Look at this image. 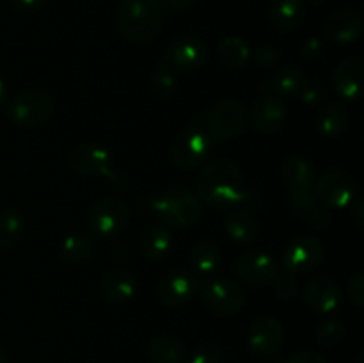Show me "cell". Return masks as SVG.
I'll return each mask as SVG.
<instances>
[{
	"mask_svg": "<svg viewBox=\"0 0 364 363\" xmlns=\"http://www.w3.org/2000/svg\"><path fill=\"white\" fill-rule=\"evenodd\" d=\"M235 274L245 283L258 287V285L272 283L279 274V269L274 256H270L269 253L245 251L235 260Z\"/></svg>",
	"mask_w": 364,
	"mask_h": 363,
	"instance_id": "15",
	"label": "cell"
},
{
	"mask_svg": "<svg viewBox=\"0 0 364 363\" xmlns=\"http://www.w3.org/2000/svg\"><path fill=\"white\" fill-rule=\"evenodd\" d=\"M326 256V248L313 235H299L283 249L281 262L290 274H308L315 270Z\"/></svg>",
	"mask_w": 364,
	"mask_h": 363,
	"instance_id": "11",
	"label": "cell"
},
{
	"mask_svg": "<svg viewBox=\"0 0 364 363\" xmlns=\"http://www.w3.org/2000/svg\"><path fill=\"white\" fill-rule=\"evenodd\" d=\"M364 59L361 56H350L341 60L333 75V85L338 96L343 100H359L363 95Z\"/></svg>",
	"mask_w": 364,
	"mask_h": 363,
	"instance_id": "19",
	"label": "cell"
},
{
	"mask_svg": "<svg viewBox=\"0 0 364 363\" xmlns=\"http://www.w3.org/2000/svg\"><path fill=\"white\" fill-rule=\"evenodd\" d=\"M203 302L215 315L231 317L244 308L245 294L238 283L228 278H219L203 288Z\"/></svg>",
	"mask_w": 364,
	"mask_h": 363,
	"instance_id": "13",
	"label": "cell"
},
{
	"mask_svg": "<svg viewBox=\"0 0 364 363\" xmlns=\"http://www.w3.org/2000/svg\"><path fill=\"white\" fill-rule=\"evenodd\" d=\"M247 117V109L240 100L223 98L210 107L205 125L213 141H231L245 130Z\"/></svg>",
	"mask_w": 364,
	"mask_h": 363,
	"instance_id": "8",
	"label": "cell"
},
{
	"mask_svg": "<svg viewBox=\"0 0 364 363\" xmlns=\"http://www.w3.org/2000/svg\"><path fill=\"white\" fill-rule=\"evenodd\" d=\"M226 233L237 244H251L262 233V223L252 210L233 209L226 217Z\"/></svg>",
	"mask_w": 364,
	"mask_h": 363,
	"instance_id": "25",
	"label": "cell"
},
{
	"mask_svg": "<svg viewBox=\"0 0 364 363\" xmlns=\"http://www.w3.org/2000/svg\"><path fill=\"white\" fill-rule=\"evenodd\" d=\"M135 290H137V280L127 269L110 270L100 281V295L112 305L130 301L135 295Z\"/></svg>",
	"mask_w": 364,
	"mask_h": 363,
	"instance_id": "23",
	"label": "cell"
},
{
	"mask_svg": "<svg viewBox=\"0 0 364 363\" xmlns=\"http://www.w3.org/2000/svg\"><path fill=\"white\" fill-rule=\"evenodd\" d=\"M217 53L228 70H242L251 59V46L240 36H228L217 46Z\"/></svg>",
	"mask_w": 364,
	"mask_h": 363,
	"instance_id": "30",
	"label": "cell"
},
{
	"mask_svg": "<svg viewBox=\"0 0 364 363\" xmlns=\"http://www.w3.org/2000/svg\"><path fill=\"white\" fill-rule=\"evenodd\" d=\"M267 14L277 32L288 34L301 27L304 21L306 4L304 0H270Z\"/></svg>",
	"mask_w": 364,
	"mask_h": 363,
	"instance_id": "22",
	"label": "cell"
},
{
	"mask_svg": "<svg viewBox=\"0 0 364 363\" xmlns=\"http://www.w3.org/2000/svg\"><path fill=\"white\" fill-rule=\"evenodd\" d=\"M0 363H7V354L2 345H0Z\"/></svg>",
	"mask_w": 364,
	"mask_h": 363,
	"instance_id": "48",
	"label": "cell"
},
{
	"mask_svg": "<svg viewBox=\"0 0 364 363\" xmlns=\"http://www.w3.org/2000/svg\"><path fill=\"white\" fill-rule=\"evenodd\" d=\"M6 96H7L6 84H4L2 77H0V109H2V105H4V103H6Z\"/></svg>",
	"mask_w": 364,
	"mask_h": 363,
	"instance_id": "47",
	"label": "cell"
},
{
	"mask_svg": "<svg viewBox=\"0 0 364 363\" xmlns=\"http://www.w3.org/2000/svg\"><path fill=\"white\" fill-rule=\"evenodd\" d=\"M48 2L50 0H11L14 9L18 11H36Z\"/></svg>",
	"mask_w": 364,
	"mask_h": 363,
	"instance_id": "43",
	"label": "cell"
},
{
	"mask_svg": "<svg viewBox=\"0 0 364 363\" xmlns=\"http://www.w3.org/2000/svg\"><path fill=\"white\" fill-rule=\"evenodd\" d=\"M309 4H311V6H322V4H326L327 0H308Z\"/></svg>",
	"mask_w": 364,
	"mask_h": 363,
	"instance_id": "49",
	"label": "cell"
},
{
	"mask_svg": "<svg viewBox=\"0 0 364 363\" xmlns=\"http://www.w3.org/2000/svg\"><path fill=\"white\" fill-rule=\"evenodd\" d=\"M348 121H350V116L343 103H327L316 116V132L327 139L338 137L347 130Z\"/></svg>",
	"mask_w": 364,
	"mask_h": 363,
	"instance_id": "28",
	"label": "cell"
},
{
	"mask_svg": "<svg viewBox=\"0 0 364 363\" xmlns=\"http://www.w3.org/2000/svg\"><path fill=\"white\" fill-rule=\"evenodd\" d=\"M196 196L213 210H233L247 198L240 167L228 159L206 164L196 180Z\"/></svg>",
	"mask_w": 364,
	"mask_h": 363,
	"instance_id": "1",
	"label": "cell"
},
{
	"mask_svg": "<svg viewBox=\"0 0 364 363\" xmlns=\"http://www.w3.org/2000/svg\"><path fill=\"white\" fill-rule=\"evenodd\" d=\"M149 84H151V89L156 98L169 100L174 95V91H176V73H174V70L166 60L160 59L156 66L153 68Z\"/></svg>",
	"mask_w": 364,
	"mask_h": 363,
	"instance_id": "32",
	"label": "cell"
},
{
	"mask_svg": "<svg viewBox=\"0 0 364 363\" xmlns=\"http://www.w3.org/2000/svg\"><path fill=\"white\" fill-rule=\"evenodd\" d=\"M114 23L128 41H155L164 27V4L160 0H121L114 13Z\"/></svg>",
	"mask_w": 364,
	"mask_h": 363,
	"instance_id": "2",
	"label": "cell"
},
{
	"mask_svg": "<svg viewBox=\"0 0 364 363\" xmlns=\"http://www.w3.org/2000/svg\"><path fill=\"white\" fill-rule=\"evenodd\" d=\"M130 221V206L123 198L103 196L92 203L89 210L91 230L102 238L117 237Z\"/></svg>",
	"mask_w": 364,
	"mask_h": 363,
	"instance_id": "9",
	"label": "cell"
},
{
	"mask_svg": "<svg viewBox=\"0 0 364 363\" xmlns=\"http://www.w3.org/2000/svg\"><path fill=\"white\" fill-rule=\"evenodd\" d=\"M188 363H224V352L217 342L205 340L196 345Z\"/></svg>",
	"mask_w": 364,
	"mask_h": 363,
	"instance_id": "35",
	"label": "cell"
},
{
	"mask_svg": "<svg viewBox=\"0 0 364 363\" xmlns=\"http://www.w3.org/2000/svg\"><path fill=\"white\" fill-rule=\"evenodd\" d=\"M59 255L60 260L70 265H89L96 258V246L85 235L71 233L60 242Z\"/></svg>",
	"mask_w": 364,
	"mask_h": 363,
	"instance_id": "27",
	"label": "cell"
},
{
	"mask_svg": "<svg viewBox=\"0 0 364 363\" xmlns=\"http://www.w3.org/2000/svg\"><path fill=\"white\" fill-rule=\"evenodd\" d=\"M288 198H290L291 210H294L295 214H299V216L308 217V214L311 212L316 205H318V201H316V196L313 191L297 192V194H290Z\"/></svg>",
	"mask_w": 364,
	"mask_h": 363,
	"instance_id": "37",
	"label": "cell"
},
{
	"mask_svg": "<svg viewBox=\"0 0 364 363\" xmlns=\"http://www.w3.org/2000/svg\"><path fill=\"white\" fill-rule=\"evenodd\" d=\"M210 57L208 45L201 38L192 34H183L173 38L164 48L162 59L174 71L199 70L206 64Z\"/></svg>",
	"mask_w": 364,
	"mask_h": 363,
	"instance_id": "10",
	"label": "cell"
},
{
	"mask_svg": "<svg viewBox=\"0 0 364 363\" xmlns=\"http://www.w3.org/2000/svg\"><path fill=\"white\" fill-rule=\"evenodd\" d=\"M313 192L316 201L327 209H347L352 206L359 196V184L350 171L331 167L323 171L322 177L315 182Z\"/></svg>",
	"mask_w": 364,
	"mask_h": 363,
	"instance_id": "6",
	"label": "cell"
},
{
	"mask_svg": "<svg viewBox=\"0 0 364 363\" xmlns=\"http://www.w3.org/2000/svg\"><path fill=\"white\" fill-rule=\"evenodd\" d=\"M363 34V16L355 9H338L326 16L322 36L336 45H352Z\"/></svg>",
	"mask_w": 364,
	"mask_h": 363,
	"instance_id": "16",
	"label": "cell"
},
{
	"mask_svg": "<svg viewBox=\"0 0 364 363\" xmlns=\"http://www.w3.org/2000/svg\"><path fill=\"white\" fill-rule=\"evenodd\" d=\"M308 80L306 71L297 64H284L277 68L267 80L259 82L258 89L262 93H270L279 98L283 96H297L304 82Z\"/></svg>",
	"mask_w": 364,
	"mask_h": 363,
	"instance_id": "20",
	"label": "cell"
},
{
	"mask_svg": "<svg viewBox=\"0 0 364 363\" xmlns=\"http://www.w3.org/2000/svg\"><path fill=\"white\" fill-rule=\"evenodd\" d=\"M281 180L288 189V194L313 191L316 182L315 167L304 157L291 155L281 164Z\"/></svg>",
	"mask_w": 364,
	"mask_h": 363,
	"instance_id": "21",
	"label": "cell"
},
{
	"mask_svg": "<svg viewBox=\"0 0 364 363\" xmlns=\"http://www.w3.org/2000/svg\"><path fill=\"white\" fill-rule=\"evenodd\" d=\"M213 142L215 141L206 130L205 117H199L173 139L169 148L171 162L181 171L196 169L206 160Z\"/></svg>",
	"mask_w": 364,
	"mask_h": 363,
	"instance_id": "4",
	"label": "cell"
},
{
	"mask_svg": "<svg viewBox=\"0 0 364 363\" xmlns=\"http://www.w3.org/2000/svg\"><path fill=\"white\" fill-rule=\"evenodd\" d=\"M323 53H326V45L318 36H311L301 45V57L308 63H316L322 59Z\"/></svg>",
	"mask_w": 364,
	"mask_h": 363,
	"instance_id": "38",
	"label": "cell"
},
{
	"mask_svg": "<svg viewBox=\"0 0 364 363\" xmlns=\"http://www.w3.org/2000/svg\"><path fill=\"white\" fill-rule=\"evenodd\" d=\"M348 298L354 302L358 308H363L364 306V273L363 270H358L354 276L348 280Z\"/></svg>",
	"mask_w": 364,
	"mask_h": 363,
	"instance_id": "41",
	"label": "cell"
},
{
	"mask_svg": "<svg viewBox=\"0 0 364 363\" xmlns=\"http://www.w3.org/2000/svg\"><path fill=\"white\" fill-rule=\"evenodd\" d=\"M345 335H347V330H345L343 322L340 319H329L323 320L318 327H316V342L323 347H336L341 342L345 340Z\"/></svg>",
	"mask_w": 364,
	"mask_h": 363,
	"instance_id": "33",
	"label": "cell"
},
{
	"mask_svg": "<svg viewBox=\"0 0 364 363\" xmlns=\"http://www.w3.org/2000/svg\"><path fill=\"white\" fill-rule=\"evenodd\" d=\"M55 112V100L41 89H27L18 93L7 105V116L13 123L25 128L43 127Z\"/></svg>",
	"mask_w": 364,
	"mask_h": 363,
	"instance_id": "5",
	"label": "cell"
},
{
	"mask_svg": "<svg viewBox=\"0 0 364 363\" xmlns=\"http://www.w3.org/2000/svg\"><path fill=\"white\" fill-rule=\"evenodd\" d=\"M274 283V292H276L277 299L283 302H290L297 298L299 294V283L295 280L294 274H277Z\"/></svg>",
	"mask_w": 364,
	"mask_h": 363,
	"instance_id": "36",
	"label": "cell"
},
{
	"mask_svg": "<svg viewBox=\"0 0 364 363\" xmlns=\"http://www.w3.org/2000/svg\"><path fill=\"white\" fill-rule=\"evenodd\" d=\"M160 2L164 4V6H169L173 7V9H187V7H191L192 4H194V0H160Z\"/></svg>",
	"mask_w": 364,
	"mask_h": 363,
	"instance_id": "46",
	"label": "cell"
},
{
	"mask_svg": "<svg viewBox=\"0 0 364 363\" xmlns=\"http://www.w3.org/2000/svg\"><path fill=\"white\" fill-rule=\"evenodd\" d=\"M309 224H311L313 230L316 231H326L329 228L331 221H333V214H331V209L323 205H316L311 212L308 214Z\"/></svg>",
	"mask_w": 364,
	"mask_h": 363,
	"instance_id": "40",
	"label": "cell"
},
{
	"mask_svg": "<svg viewBox=\"0 0 364 363\" xmlns=\"http://www.w3.org/2000/svg\"><path fill=\"white\" fill-rule=\"evenodd\" d=\"M304 302L318 313H331L340 306L341 302V290L340 285L327 274H318L306 281L304 290Z\"/></svg>",
	"mask_w": 364,
	"mask_h": 363,
	"instance_id": "18",
	"label": "cell"
},
{
	"mask_svg": "<svg viewBox=\"0 0 364 363\" xmlns=\"http://www.w3.org/2000/svg\"><path fill=\"white\" fill-rule=\"evenodd\" d=\"M220 262H223V255H220V249L215 242L199 241L191 249V263L192 269H194L192 273L199 280L215 273L219 269Z\"/></svg>",
	"mask_w": 364,
	"mask_h": 363,
	"instance_id": "29",
	"label": "cell"
},
{
	"mask_svg": "<svg viewBox=\"0 0 364 363\" xmlns=\"http://www.w3.org/2000/svg\"><path fill=\"white\" fill-rule=\"evenodd\" d=\"M151 210L167 228H191L201 217V201L191 189L173 185L151 199Z\"/></svg>",
	"mask_w": 364,
	"mask_h": 363,
	"instance_id": "3",
	"label": "cell"
},
{
	"mask_svg": "<svg viewBox=\"0 0 364 363\" xmlns=\"http://www.w3.org/2000/svg\"><path fill=\"white\" fill-rule=\"evenodd\" d=\"M252 59L259 68H274L279 63L281 53L272 45H262L252 52Z\"/></svg>",
	"mask_w": 364,
	"mask_h": 363,
	"instance_id": "39",
	"label": "cell"
},
{
	"mask_svg": "<svg viewBox=\"0 0 364 363\" xmlns=\"http://www.w3.org/2000/svg\"><path fill=\"white\" fill-rule=\"evenodd\" d=\"M352 221H354V224L355 226L359 228V230H363V226H364V201H363V198H355V201L352 203Z\"/></svg>",
	"mask_w": 364,
	"mask_h": 363,
	"instance_id": "44",
	"label": "cell"
},
{
	"mask_svg": "<svg viewBox=\"0 0 364 363\" xmlns=\"http://www.w3.org/2000/svg\"><path fill=\"white\" fill-rule=\"evenodd\" d=\"M128 258V248L124 244H114L112 246V260L114 262L121 263Z\"/></svg>",
	"mask_w": 364,
	"mask_h": 363,
	"instance_id": "45",
	"label": "cell"
},
{
	"mask_svg": "<svg viewBox=\"0 0 364 363\" xmlns=\"http://www.w3.org/2000/svg\"><path fill=\"white\" fill-rule=\"evenodd\" d=\"M23 231V216L18 209L0 210V251H7L18 244Z\"/></svg>",
	"mask_w": 364,
	"mask_h": 363,
	"instance_id": "31",
	"label": "cell"
},
{
	"mask_svg": "<svg viewBox=\"0 0 364 363\" xmlns=\"http://www.w3.org/2000/svg\"><path fill=\"white\" fill-rule=\"evenodd\" d=\"M287 363H327L318 352L309 351V349H302V351H297L295 354H291V358L288 359Z\"/></svg>",
	"mask_w": 364,
	"mask_h": 363,
	"instance_id": "42",
	"label": "cell"
},
{
	"mask_svg": "<svg viewBox=\"0 0 364 363\" xmlns=\"http://www.w3.org/2000/svg\"><path fill=\"white\" fill-rule=\"evenodd\" d=\"M68 164L71 169L84 177H103L117 187H124L127 182L114 167L112 155L103 146L95 142H80L68 155Z\"/></svg>",
	"mask_w": 364,
	"mask_h": 363,
	"instance_id": "7",
	"label": "cell"
},
{
	"mask_svg": "<svg viewBox=\"0 0 364 363\" xmlns=\"http://www.w3.org/2000/svg\"><path fill=\"white\" fill-rule=\"evenodd\" d=\"M299 98L306 105H318V103L326 102L329 98V89H327L326 82L320 80V78H311V80H306L304 85L299 91Z\"/></svg>",
	"mask_w": 364,
	"mask_h": 363,
	"instance_id": "34",
	"label": "cell"
},
{
	"mask_svg": "<svg viewBox=\"0 0 364 363\" xmlns=\"http://www.w3.org/2000/svg\"><path fill=\"white\" fill-rule=\"evenodd\" d=\"M287 121V105L283 98L270 93H262L251 107L252 128L259 134H277Z\"/></svg>",
	"mask_w": 364,
	"mask_h": 363,
	"instance_id": "17",
	"label": "cell"
},
{
	"mask_svg": "<svg viewBox=\"0 0 364 363\" xmlns=\"http://www.w3.org/2000/svg\"><path fill=\"white\" fill-rule=\"evenodd\" d=\"M199 287H201V280L192 270L174 269L160 278L156 283V295L166 306L180 308L198 294Z\"/></svg>",
	"mask_w": 364,
	"mask_h": 363,
	"instance_id": "12",
	"label": "cell"
},
{
	"mask_svg": "<svg viewBox=\"0 0 364 363\" xmlns=\"http://www.w3.org/2000/svg\"><path fill=\"white\" fill-rule=\"evenodd\" d=\"M171 246H173V235L162 223L146 224L139 235V249L142 256L153 262L166 258L171 251Z\"/></svg>",
	"mask_w": 364,
	"mask_h": 363,
	"instance_id": "24",
	"label": "cell"
},
{
	"mask_svg": "<svg viewBox=\"0 0 364 363\" xmlns=\"http://www.w3.org/2000/svg\"><path fill=\"white\" fill-rule=\"evenodd\" d=\"M185 352L183 340L176 335H159L146 347V356L151 363H181Z\"/></svg>",
	"mask_w": 364,
	"mask_h": 363,
	"instance_id": "26",
	"label": "cell"
},
{
	"mask_svg": "<svg viewBox=\"0 0 364 363\" xmlns=\"http://www.w3.org/2000/svg\"><path fill=\"white\" fill-rule=\"evenodd\" d=\"M249 347L259 358H279L284 342V330L281 320L272 315L258 317L249 327Z\"/></svg>",
	"mask_w": 364,
	"mask_h": 363,
	"instance_id": "14",
	"label": "cell"
}]
</instances>
